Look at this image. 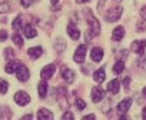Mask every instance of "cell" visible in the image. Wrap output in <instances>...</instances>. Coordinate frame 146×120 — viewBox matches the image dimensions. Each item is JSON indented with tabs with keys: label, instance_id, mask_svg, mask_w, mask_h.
Here are the masks:
<instances>
[{
	"label": "cell",
	"instance_id": "obj_4",
	"mask_svg": "<svg viewBox=\"0 0 146 120\" xmlns=\"http://www.w3.org/2000/svg\"><path fill=\"white\" fill-rule=\"evenodd\" d=\"M132 103H133V100L132 99H125V100H122L119 104H117V114L122 117H125V114H126V111L129 110V107L132 106Z\"/></svg>",
	"mask_w": 146,
	"mask_h": 120
},
{
	"label": "cell",
	"instance_id": "obj_35",
	"mask_svg": "<svg viewBox=\"0 0 146 120\" xmlns=\"http://www.w3.org/2000/svg\"><path fill=\"white\" fill-rule=\"evenodd\" d=\"M32 117H33V114H27V116H25L23 119H32Z\"/></svg>",
	"mask_w": 146,
	"mask_h": 120
},
{
	"label": "cell",
	"instance_id": "obj_29",
	"mask_svg": "<svg viewBox=\"0 0 146 120\" xmlns=\"http://www.w3.org/2000/svg\"><path fill=\"white\" fill-rule=\"evenodd\" d=\"M5 56H6V57H13V56H15V51H13V49H10V47L5 49Z\"/></svg>",
	"mask_w": 146,
	"mask_h": 120
},
{
	"label": "cell",
	"instance_id": "obj_3",
	"mask_svg": "<svg viewBox=\"0 0 146 120\" xmlns=\"http://www.w3.org/2000/svg\"><path fill=\"white\" fill-rule=\"evenodd\" d=\"M16 73H17V79H19L20 82H26V80H29V77H30L29 69H27L25 65H22V63L17 66V69H16Z\"/></svg>",
	"mask_w": 146,
	"mask_h": 120
},
{
	"label": "cell",
	"instance_id": "obj_18",
	"mask_svg": "<svg viewBox=\"0 0 146 120\" xmlns=\"http://www.w3.org/2000/svg\"><path fill=\"white\" fill-rule=\"evenodd\" d=\"M105 77H106L105 69H99V70H96V72L93 73V79H95L96 83H102V82L105 80Z\"/></svg>",
	"mask_w": 146,
	"mask_h": 120
},
{
	"label": "cell",
	"instance_id": "obj_20",
	"mask_svg": "<svg viewBox=\"0 0 146 120\" xmlns=\"http://www.w3.org/2000/svg\"><path fill=\"white\" fill-rule=\"evenodd\" d=\"M19 65H20V62H17V60H15V62H9V63L6 65V69H5V70H6L7 73H15Z\"/></svg>",
	"mask_w": 146,
	"mask_h": 120
},
{
	"label": "cell",
	"instance_id": "obj_37",
	"mask_svg": "<svg viewBox=\"0 0 146 120\" xmlns=\"http://www.w3.org/2000/svg\"><path fill=\"white\" fill-rule=\"evenodd\" d=\"M117 2H120V0H117Z\"/></svg>",
	"mask_w": 146,
	"mask_h": 120
},
{
	"label": "cell",
	"instance_id": "obj_33",
	"mask_svg": "<svg viewBox=\"0 0 146 120\" xmlns=\"http://www.w3.org/2000/svg\"><path fill=\"white\" fill-rule=\"evenodd\" d=\"M83 119H85V120H89V119H95V114H89V116H85Z\"/></svg>",
	"mask_w": 146,
	"mask_h": 120
},
{
	"label": "cell",
	"instance_id": "obj_25",
	"mask_svg": "<svg viewBox=\"0 0 146 120\" xmlns=\"http://www.w3.org/2000/svg\"><path fill=\"white\" fill-rule=\"evenodd\" d=\"M64 49H66L64 42H63L62 39H57V40H56V50H57V51H63Z\"/></svg>",
	"mask_w": 146,
	"mask_h": 120
},
{
	"label": "cell",
	"instance_id": "obj_16",
	"mask_svg": "<svg viewBox=\"0 0 146 120\" xmlns=\"http://www.w3.org/2000/svg\"><path fill=\"white\" fill-rule=\"evenodd\" d=\"M23 32H25V36H26L27 39H33V37L37 36V32H36V29H35L32 24H27V26L23 29Z\"/></svg>",
	"mask_w": 146,
	"mask_h": 120
},
{
	"label": "cell",
	"instance_id": "obj_8",
	"mask_svg": "<svg viewBox=\"0 0 146 120\" xmlns=\"http://www.w3.org/2000/svg\"><path fill=\"white\" fill-rule=\"evenodd\" d=\"M145 44H146L145 40L133 42V43H132V50H133L135 53H137L139 56H143V53H145Z\"/></svg>",
	"mask_w": 146,
	"mask_h": 120
},
{
	"label": "cell",
	"instance_id": "obj_22",
	"mask_svg": "<svg viewBox=\"0 0 146 120\" xmlns=\"http://www.w3.org/2000/svg\"><path fill=\"white\" fill-rule=\"evenodd\" d=\"M12 39H13V42H15L16 46H19V47L23 46V39H22V36H20L19 33H15V34L12 36Z\"/></svg>",
	"mask_w": 146,
	"mask_h": 120
},
{
	"label": "cell",
	"instance_id": "obj_14",
	"mask_svg": "<svg viewBox=\"0 0 146 120\" xmlns=\"http://www.w3.org/2000/svg\"><path fill=\"white\" fill-rule=\"evenodd\" d=\"M37 119L39 120H52L53 119V113L49 111L47 109H40L37 111Z\"/></svg>",
	"mask_w": 146,
	"mask_h": 120
},
{
	"label": "cell",
	"instance_id": "obj_31",
	"mask_svg": "<svg viewBox=\"0 0 146 120\" xmlns=\"http://www.w3.org/2000/svg\"><path fill=\"white\" fill-rule=\"evenodd\" d=\"M73 117H75V116H73L70 111H66V113L62 116V119H73Z\"/></svg>",
	"mask_w": 146,
	"mask_h": 120
},
{
	"label": "cell",
	"instance_id": "obj_23",
	"mask_svg": "<svg viewBox=\"0 0 146 120\" xmlns=\"http://www.w3.org/2000/svg\"><path fill=\"white\" fill-rule=\"evenodd\" d=\"M9 89V83L3 79H0V94H5Z\"/></svg>",
	"mask_w": 146,
	"mask_h": 120
},
{
	"label": "cell",
	"instance_id": "obj_15",
	"mask_svg": "<svg viewBox=\"0 0 146 120\" xmlns=\"http://www.w3.org/2000/svg\"><path fill=\"white\" fill-rule=\"evenodd\" d=\"M123 36H125V29H123L122 26L116 27V29L113 30V33H112V39H113L115 42L122 40V39H123Z\"/></svg>",
	"mask_w": 146,
	"mask_h": 120
},
{
	"label": "cell",
	"instance_id": "obj_5",
	"mask_svg": "<svg viewBox=\"0 0 146 120\" xmlns=\"http://www.w3.org/2000/svg\"><path fill=\"white\" fill-rule=\"evenodd\" d=\"M15 102L19 104V106H26L29 102H30V96L26 93V92H17L15 94Z\"/></svg>",
	"mask_w": 146,
	"mask_h": 120
},
{
	"label": "cell",
	"instance_id": "obj_2",
	"mask_svg": "<svg viewBox=\"0 0 146 120\" xmlns=\"http://www.w3.org/2000/svg\"><path fill=\"white\" fill-rule=\"evenodd\" d=\"M122 12H123V9L120 6H116V7L109 9L108 13H106V20L108 22H116V20H119L120 16H122Z\"/></svg>",
	"mask_w": 146,
	"mask_h": 120
},
{
	"label": "cell",
	"instance_id": "obj_6",
	"mask_svg": "<svg viewBox=\"0 0 146 120\" xmlns=\"http://www.w3.org/2000/svg\"><path fill=\"white\" fill-rule=\"evenodd\" d=\"M85 56H86V44H80V46L76 49L73 59H75L76 63H83V62H85Z\"/></svg>",
	"mask_w": 146,
	"mask_h": 120
},
{
	"label": "cell",
	"instance_id": "obj_13",
	"mask_svg": "<svg viewBox=\"0 0 146 120\" xmlns=\"http://www.w3.org/2000/svg\"><path fill=\"white\" fill-rule=\"evenodd\" d=\"M90 57H92L93 62H100V60L103 59V49L95 47V49L92 50V53H90Z\"/></svg>",
	"mask_w": 146,
	"mask_h": 120
},
{
	"label": "cell",
	"instance_id": "obj_30",
	"mask_svg": "<svg viewBox=\"0 0 146 120\" xmlns=\"http://www.w3.org/2000/svg\"><path fill=\"white\" fill-rule=\"evenodd\" d=\"M7 39V32L6 30H0V42H5Z\"/></svg>",
	"mask_w": 146,
	"mask_h": 120
},
{
	"label": "cell",
	"instance_id": "obj_34",
	"mask_svg": "<svg viewBox=\"0 0 146 120\" xmlns=\"http://www.w3.org/2000/svg\"><path fill=\"white\" fill-rule=\"evenodd\" d=\"M78 3H86V2H90V0H76Z\"/></svg>",
	"mask_w": 146,
	"mask_h": 120
},
{
	"label": "cell",
	"instance_id": "obj_9",
	"mask_svg": "<svg viewBox=\"0 0 146 120\" xmlns=\"http://www.w3.org/2000/svg\"><path fill=\"white\" fill-rule=\"evenodd\" d=\"M54 70H56V67H54V65H49V66H46V67H43V70H42V79L43 80H47V79H50L53 75H54Z\"/></svg>",
	"mask_w": 146,
	"mask_h": 120
},
{
	"label": "cell",
	"instance_id": "obj_17",
	"mask_svg": "<svg viewBox=\"0 0 146 120\" xmlns=\"http://www.w3.org/2000/svg\"><path fill=\"white\" fill-rule=\"evenodd\" d=\"M42 47H30L29 49V56H30V59H33V60H36V59H39L40 56H42Z\"/></svg>",
	"mask_w": 146,
	"mask_h": 120
},
{
	"label": "cell",
	"instance_id": "obj_38",
	"mask_svg": "<svg viewBox=\"0 0 146 120\" xmlns=\"http://www.w3.org/2000/svg\"><path fill=\"white\" fill-rule=\"evenodd\" d=\"M103 2H105V0H103Z\"/></svg>",
	"mask_w": 146,
	"mask_h": 120
},
{
	"label": "cell",
	"instance_id": "obj_19",
	"mask_svg": "<svg viewBox=\"0 0 146 120\" xmlns=\"http://www.w3.org/2000/svg\"><path fill=\"white\" fill-rule=\"evenodd\" d=\"M37 92H39V97H46V94H47V83L44 82V80H42L40 83H39V87H37Z\"/></svg>",
	"mask_w": 146,
	"mask_h": 120
},
{
	"label": "cell",
	"instance_id": "obj_7",
	"mask_svg": "<svg viewBox=\"0 0 146 120\" xmlns=\"http://www.w3.org/2000/svg\"><path fill=\"white\" fill-rule=\"evenodd\" d=\"M103 97H105V90H103L102 87L96 86V87H93V89H92V100H93L95 103L100 102Z\"/></svg>",
	"mask_w": 146,
	"mask_h": 120
},
{
	"label": "cell",
	"instance_id": "obj_28",
	"mask_svg": "<svg viewBox=\"0 0 146 120\" xmlns=\"http://www.w3.org/2000/svg\"><path fill=\"white\" fill-rule=\"evenodd\" d=\"M35 2H36V0H20V3H22L23 7H29V6H32Z\"/></svg>",
	"mask_w": 146,
	"mask_h": 120
},
{
	"label": "cell",
	"instance_id": "obj_32",
	"mask_svg": "<svg viewBox=\"0 0 146 120\" xmlns=\"http://www.w3.org/2000/svg\"><path fill=\"white\" fill-rule=\"evenodd\" d=\"M129 83H130V77H125V80H123V84H125V89H126V90L129 89Z\"/></svg>",
	"mask_w": 146,
	"mask_h": 120
},
{
	"label": "cell",
	"instance_id": "obj_21",
	"mask_svg": "<svg viewBox=\"0 0 146 120\" xmlns=\"http://www.w3.org/2000/svg\"><path fill=\"white\" fill-rule=\"evenodd\" d=\"M123 70H125V63L122 62V60L116 62V63H115V66H113V73H115V75H120Z\"/></svg>",
	"mask_w": 146,
	"mask_h": 120
},
{
	"label": "cell",
	"instance_id": "obj_1",
	"mask_svg": "<svg viewBox=\"0 0 146 120\" xmlns=\"http://www.w3.org/2000/svg\"><path fill=\"white\" fill-rule=\"evenodd\" d=\"M85 15L88 16V22L90 23V34L92 36H98L99 33H100V24H99V22L93 17V15H92V12L90 10H88V9H85Z\"/></svg>",
	"mask_w": 146,
	"mask_h": 120
},
{
	"label": "cell",
	"instance_id": "obj_27",
	"mask_svg": "<svg viewBox=\"0 0 146 120\" xmlns=\"http://www.w3.org/2000/svg\"><path fill=\"white\" fill-rule=\"evenodd\" d=\"M76 107H78V110H83L86 107V103L82 99H76Z\"/></svg>",
	"mask_w": 146,
	"mask_h": 120
},
{
	"label": "cell",
	"instance_id": "obj_24",
	"mask_svg": "<svg viewBox=\"0 0 146 120\" xmlns=\"http://www.w3.org/2000/svg\"><path fill=\"white\" fill-rule=\"evenodd\" d=\"M12 27H13L16 32H17L19 29H22V17H20V16H17V17L13 20V23H12Z\"/></svg>",
	"mask_w": 146,
	"mask_h": 120
},
{
	"label": "cell",
	"instance_id": "obj_36",
	"mask_svg": "<svg viewBox=\"0 0 146 120\" xmlns=\"http://www.w3.org/2000/svg\"><path fill=\"white\" fill-rule=\"evenodd\" d=\"M50 2H52V5H56V3L59 2V0H50Z\"/></svg>",
	"mask_w": 146,
	"mask_h": 120
},
{
	"label": "cell",
	"instance_id": "obj_26",
	"mask_svg": "<svg viewBox=\"0 0 146 120\" xmlns=\"http://www.w3.org/2000/svg\"><path fill=\"white\" fill-rule=\"evenodd\" d=\"M7 12H10V6H9V3H0V13H7Z\"/></svg>",
	"mask_w": 146,
	"mask_h": 120
},
{
	"label": "cell",
	"instance_id": "obj_12",
	"mask_svg": "<svg viewBox=\"0 0 146 120\" xmlns=\"http://www.w3.org/2000/svg\"><path fill=\"white\" fill-rule=\"evenodd\" d=\"M119 89H120V82H119L117 79H113L112 82H109V84H108V92H109V93L116 94V93L119 92Z\"/></svg>",
	"mask_w": 146,
	"mask_h": 120
},
{
	"label": "cell",
	"instance_id": "obj_11",
	"mask_svg": "<svg viewBox=\"0 0 146 120\" xmlns=\"http://www.w3.org/2000/svg\"><path fill=\"white\" fill-rule=\"evenodd\" d=\"M62 77H63V80H64L66 83H72L73 80H75V72L70 70V69L63 67V70H62Z\"/></svg>",
	"mask_w": 146,
	"mask_h": 120
},
{
	"label": "cell",
	"instance_id": "obj_10",
	"mask_svg": "<svg viewBox=\"0 0 146 120\" xmlns=\"http://www.w3.org/2000/svg\"><path fill=\"white\" fill-rule=\"evenodd\" d=\"M67 33H69V36H70L73 40H78V39L80 37V32H79V29L75 26V23H69V26H67Z\"/></svg>",
	"mask_w": 146,
	"mask_h": 120
}]
</instances>
